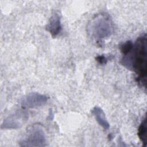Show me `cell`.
<instances>
[{"mask_svg": "<svg viewBox=\"0 0 147 147\" xmlns=\"http://www.w3.org/2000/svg\"><path fill=\"white\" fill-rule=\"evenodd\" d=\"M122 64L128 69L139 75L138 82L146 87V36L140 37L131 49L125 55L121 61Z\"/></svg>", "mask_w": 147, "mask_h": 147, "instance_id": "cell-1", "label": "cell"}, {"mask_svg": "<svg viewBox=\"0 0 147 147\" xmlns=\"http://www.w3.org/2000/svg\"><path fill=\"white\" fill-rule=\"evenodd\" d=\"M113 22L107 14H99L94 17L87 26V32L92 38L100 40L110 37L113 33Z\"/></svg>", "mask_w": 147, "mask_h": 147, "instance_id": "cell-2", "label": "cell"}, {"mask_svg": "<svg viewBox=\"0 0 147 147\" xmlns=\"http://www.w3.org/2000/svg\"><path fill=\"white\" fill-rule=\"evenodd\" d=\"M21 146H44L46 145V136L42 129L33 126L28 130L25 137L20 141Z\"/></svg>", "mask_w": 147, "mask_h": 147, "instance_id": "cell-3", "label": "cell"}, {"mask_svg": "<svg viewBox=\"0 0 147 147\" xmlns=\"http://www.w3.org/2000/svg\"><path fill=\"white\" fill-rule=\"evenodd\" d=\"M28 119V113L25 110H18L5 118L1 128L5 129H17L20 128Z\"/></svg>", "mask_w": 147, "mask_h": 147, "instance_id": "cell-4", "label": "cell"}, {"mask_svg": "<svg viewBox=\"0 0 147 147\" xmlns=\"http://www.w3.org/2000/svg\"><path fill=\"white\" fill-rule=\"evenodd\" d=\"M48 100V97L38 92H31L24 96L21 100V105L24 108L34 109L44 105Z\"/></svg>", "mask_w": 147, "mask_h": 147, "instance_id": "cell-5", "label": "cell"}, {"mask_svg": "<svg viewBox=\"0 0 147 147\" xmlns=\"http://www.w3.org/2000/svg\"><path fill=\"white\" fill-rule=\"evenodd\" d=\"M61 29L60 16L55 13L51 16L48 24L45 26V29L51 34L52 37H56L61 32Z\"/></svg>", "mask_w": 147, "mask_h": 147, "instance_id": "cell-6", "label": "cell"}, {"mask_svg": "<svg viewBox=\"0 0 147 147\" xmlns=\"http://www.w3.org/2000/svg\"><path fill=\"white\" fill-rule=\"evenodd\" d=\"M91 113L95 117L99 125H100L104 129L107 130L109 129V123L106 118V115L104 111L100 107L98 106L94 107L91 110Z\"/></svg>", "mask_w": 147, "mask_h": 147, "instance_id": "cell-7", "label": "cell"}, {"mask_svg": "<svg viewBox=\"0 0 147 147\" xmlns=\"http://www.w3.org/2000/svg\"><path fill=\"white\" fill-rule=\"evenodd\" d=\"M147 127H146V117L143 119L142 122L138 127V136L139 138L142 142L144 146H146L147 144V138H146V132H147Z\"/></svg>", "mask_w": 147, "mask_h": 147, "instance_id": "cell-8", "label": "cell"}, {"mask_svg": "<svg viewBox=\"0 0 147 147\" xmlns=\"http://www.w3.org/2000/svg\"><path fill=\"white\" fill-rule=\"evenodd\" d=\"M133 43L131 41H127L121 46V51L123 55L126 54L132 48Z\"/></svg>", "mask_w": 147, "mask_h": 147, "instance_id": "cell-9", "label": "cell"}, {"mask_svg": "<svg viewBox=\"0 0 147 147\" xmlns=\"http://www.w3.org/2000/svg\"><path fill=\"white\" fill-rule=\"evenodd\" d=\"M96 59L101 64H103V63H106V59L105 57L103 56H99L97 57Z\"/></svg>", "mask_w": 147, "mask_h": 147, "instance_id": "cell-10", "label": "cell"}]
</instances>
